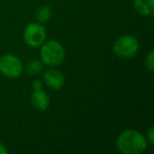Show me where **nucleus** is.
Wrapping results in <instances>:
<instances>
[{"label": "nucleus", "mask_w": 154, "mask_h": 154, "mask_svg": "<svg viewBox=\"0 0 154 154\" xmlns=\"http://www.w3.org/2000/svg\"><path fill=\"white\" fill-rule=\"evenodd\" d=\"M23 40L29 47L39 48L47 40V30L40 22H31L24 28Z\"/></svg>", "instance_id": "nucleus-5"}, {"label": "nucleus", "mask_w": 154, "mask_h": 154, "mask_svg": "<svg viewBox=\"0 0 154 154\" xmlns=\"http://www.w3.org/2000/svg\"><path fill=\"white\" fill-rule=\"evenodd\" d=\"M43 87V82L40 79H34L32 82V88L33 90H40Z\"/></svg>", "instance_id": "nucleus-13"}, {"label": "nucleus", "mask_w": 154, "mask_h": 154, "mask_svg": "<svg viewBox=\"0 0 154 154\" xmlns=\"http://www.w3.org/2000/svg\"><path fill=\"white\" fill-rule=\"evenodd\" d=\"M23 72L21 60L13 54H3L0 56V74L7 78L15 79Z\"/></svg>", "instance_id": "nucleus-4"}, {"label": "nucleus", "mask_w": 154, "mask_h": 154, "mask_svg": "<svg viewBox=\"0 0 154 154\" xmlns=\"http://www.w3.org/2000/svg\"><path fill=\"white\" fill-rule=\"evenodd\" d=\"M40 60L43 66L49 68H56L63 62L66 58V50L61 42L55 39L45 40L40 45Z\"/></svg>", "instance_id": "nucleus-2"}, {"label": "nucleus", "mask_w": 154, "mask_h": 154, "mask_svg": "<svg viewBox=\"0 0 154 154\" xmlns=\"http://www.w3.org/2000/svg\"><path fill=\"white\" fill-rule=\"evenodd\" d=\"M145 66L149 72H153L154 69V51L150 50L145 57Z\"/></svg>", "instance_id": "nucleus-11"}, {"label": "nucleus", "mask_w": 154, "mask_h": 154, "mask_svg": "<svg viewBox=\"0 0 154 154\" xmlns=\"http://www.w3.org/2000/svg\"><path fill=\"white\" fill-rule=\"evenodd\" d=\"M23 70L26 71V73L29 75V76H36V75L40 74V73L42 72L43 63L40 59L33 58V59L29 60V61L26 62Z\"/></svg>", "instance_id": "nucleus-9"}, {"label": "nucleus", "mask_w": 154, "mask_h": 154, "mask_svg": "<svg viewBox=\"0 0 154 154\" xmlns=\"http://www.w3.org/2000/svg\"><path fill=\"white\" fill-rule=\"evenodd\" d=\"M148 146L149 143L145 135L133 129L122 131L116 138V148L122 154H141Z\"/></svg>", "instance_id": "nucleus-1"}, {"label": "nucleus", "mask_w": 154, "mask_h": 154, "mask_svg": "<svg viewBox=\"0 0 154 154\" xmlns=\"http://www.w3.org/2000/svg\"><path fill=\"white\" fill-rule=\"evenodd\" d=\"M8 148L5 147V143H0V154H8Z\"/></svg>", "instance_id": "nucleus-14"}, {"label": "nucleus", "mask_w": 154, "mask_h": 154, "mask_svg": "<svg viewBox=\"0 0 154 154\" xmlns=\"http://www.w3.org/2000/svg\"><path fill=\"white\" fill-rule=\"evenodd\" d=\"M42 82L52 90H60L66 84V77L61 71L55 68H49L43 73Z\"/></svg>", "instance_id": "nucleus-6"}, {"label": "nucleus", "mask_w": 154, "mask_h": 154, "mask_svg": "<svg viewBox=\"0 0 154 154\" xmlns=\"http://www.w3.org/2000/svg\"><path fill=\"white\" fill-rule=\"evenodd\" d=\"M112 51L117 57L122 59L132 58L139 51V41L132 35H122L114 40Z\"/></svg>", "instance_id": "nucleus-3"}, {"label": "nucleus", "mask_w": 154, "mask_h": 154, "mask_svg": "<svg viewBox=\"0 0 154 154\" xmlns=\"http://www.w3.org/2000/svg\"><path fill=\"white\" fill-rule=\"evenodd\" d=\"M52 15H53V11H52V8L48 5H43L37 11V20L40 23H45L51 19Z\"/></svg>", "instance_id": "nucleus-10"}, {"label": "nucleus", "mask_w": 154, "mask_h": 154, "mask_svg": "<svg viewBox=\"0 0 154 154\" xmlns=\"http://www.w3.org/2000/svg\"><path fill=\"white\" fill-rule=\"evenodd\" d=\"M30 100L33 108L40 112L45 111L50 107V103H51V98H50L49 94L45 91H43L42 89L33 90V92L31 93Z\"/></svg>", "instance_id": "nucleus-7"}, {"label": "nucleus", "mask_w": 154, "mask_h": 154, "mask_svg": "<svg viewBox=\"0 0 154 154\" xmlns=\"http://www.w3.org/2000/svg\"><path fill=\"white\" fill-rule=\"evenodd\" d=\"M133 8L143 16H152L154 14V0H133Z\"/></svg>", "instance_id": "nucleus-8"}, {"label": "nucleus", "mask_w": 154, "mask_h": 154, "mask_svg": "<svg viewBox=\"0 0 154 154\" xmlns=\"http://www.w3.org/2000/svg\"><path fill=\"white\" fill-rule=\"evenodd\" d=\"M146 138H147V140H148V143H149V145H152V143H154V127L153 126H151L149 128Z\"/></svg>", "instance_id": "nucleus-12"}]
</instances>
